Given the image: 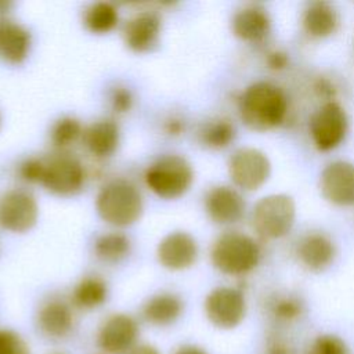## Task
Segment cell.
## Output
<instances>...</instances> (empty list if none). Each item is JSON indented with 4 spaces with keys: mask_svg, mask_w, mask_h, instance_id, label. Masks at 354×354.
Here are the masks:
<instances>
[{
    "mask_svg": "<svg viewBox=\"0 0 354 354\" xmlns=\"http://www.w3.org/2000/svg\"><path fill=\"white\" fill-rule=\"evenodd\" d=\"M194 178L189 163L178 155H166L149 166L147 185L160 198L174 199L187 192Z\"/></svg>",
    "mask_w": 354,
    "mask_h": 354,
    "instance_id": "obj_5",
    "label": "cell"
},
{
    "mask_svg": "<svg viewBox=\"0 0 354 354\" xmlns=\"http://www.w3.org/2000/svg\"><path fill=\"white\" fill-rule=\"evenodd\" d=\"M317 88H318L319 93H321L322 95H325V97L333 95V88H332V86H330V83H329L328 80H321V79H319Z\"/></svg>",
    "mask_w": 354,
    "mask_h": 354,
    "instance_id": "obj_37",
    "label": "cell"
},
{
    "mask_svg": "<svg viewBox=\"0 0 354 354\" xmlns=\"http://www.w3.org/2000/svg\"><path fill=\"white\" fill-rule=\"evenodd\" d=\"M347 127V115L335 101H328L319 106L310 120V133L319 151L336 148L344 140Z\"/></svg>",
    "mask_w": 354,
    "mask_h": 354,
    "instance_id": "obj_7",
    "label": "cell"
},
{
    "mask_svg": "<svg viewBox=\"0 0 354 354\" xmlns=\"http://www.w3.org/2000/svg\"><path fill=\"white\" fill-rule=\"evenodd\" d=\"M160 32V18L152 11H141L124 26V41L129 48L137 53L151 50Z\"/></svg>",
    "mask_w": 354,
    "mask_h": 354,
    "instance_id": "obj_15",
    "label": "cell"
},
{
    "mask_svg": "<svg viewBox=\"0 0 354 354\" xmlns=\"http://www.w3.org/2000/svg\"><path fill=\"white\" fill-rule=\"evenodd\" d=\"M100 354H105V353H100Z\"/></svg>",
    "mask_w": 354,
    "mask_h": 354,
    "instance_id": "obj_40",
    "label": "cell"
},
{
    "mask_svg": "<svg viewBox=\"0 0 354 354\" xmlns=\"http://www.w3.org/2000/svg\"><path fill=\"white\" fill-rule=\"evenodd\" d=\"M39 216L35 198L24 189H11L0 199V225L11 232L30 230Z\"/></svg>",
    "mask_w": 354,
    "mask_h": 354,
    "instance_id": "obj_10",
    "label": "cell"
},
{
    "mask_svg": "<svg viewBox=\"0 0 354 354\" xmlns=\"http://www.w3.org/2000/svg\"><path fill=\"white\" fill-rule=\"evenodd\" d=\"M19 174L29 183H41L44 174V162L39 159H29L21 165Z\"/></svg>",
    "mask_w": 354,
    "mask_h": 354,
    "instance_id": "obj_32",
    "label": "cell"
},
{
    "mask_svg": "<svg viewBox=\"0 0 354 354\" xmlns=\"http://www.w3.org/2000/svg\"><path fill=\"white\" fill-rule=\"evenodd\" d=\"M267 64L272 69H283L288 64V55L282 51H274V53L268 54Z\"/></svg>",
    "mask_w": 354,
    "mask_h": 354,
    "instance_id": "obj_34",
    "label": "cell"
},
{
    "mask_svg": "<svg viewBox=\"0 0 354 354\" xmlns=\"http://www.w3.org/2000/svg\"><path fill=\"white\" fill-rule=\"evenodd\" d=\"M95 206L101 218L108 224L127 227L140 218L142 199L133 184L124 180H115L98 192Z\"/></svg>",
    "mask_w": 354,
    "mask_h": 354,
    "instance_id": "obj_3",
    "label": "cell"
},
{
    "mask_svg": "<svg viewBox=\"0 0 354 354\" xmlns=\"http://www.w3.org/2000/svg\"><path fill=\"white\" fill-rule=\"evenodd\" d=\"M232 183L243 191L259 189L270 177L271 163L264 152L256 148H239L228 163Z\"/></svg>",
    "mask_w": 354,
    "mask_h": 354,
    "instance_id": "obj_6",
    "label": "cell"
},
{
    "mask_svg": "<svg viewBox=\"0 0 354 354\" xmlns=\"http://www.w3.org/2000/svg\"><path fill=\"white\" fill-rule=\"evenodd\" d=\"M272 315L282 322H289L296 319L300 313H301V304L297 299L290 297V296H285V297H279L272 303L271 307Z\"/></svg>",
    "mask_w": 354,
    "mask_h": 354,
    "instance_id": "obj_29",
    "label": "cell"
},
{
    "mask_svg": "<svg viewBox=\"0 0 354 354\" xmlns=\"http://www.w3.org/2000/svg\"><path fill=\"white\" fill-rule=\"evenodd\" d=\"M173 354H207V351L195 344H183L178 348H176Z\"/></svg>",
    "mask_w": 354,
    "mask_h": 354,
    "instance_id": "obj_35",
    "label": "cell"
},
{
    "mask_svg": "<svg viewBox=\"0 0 354 354\" xmlns=\"http://www.w3.org/2000/svg\"><path fill=\"white\" fill-rule=\"evenodd\" d=\"M307 354H348V348L340 337L322 335L313 342Z\"/></svg>",
    "mask_w": 354,
    "mask_h": 354,
    "instance_id": "obj_28",
    "label": "cell"
},
{
    "mask_svg": "<svg viewBox=\"0 0 354 354\" xmlns=\"http://www.w3.org/2000/svg\"><path fill=\"white\" fill-rule=\"evenodd\" d=\"M181 130V123L177 122V120H173L171 123H169V133L171 134H178Z\"/></svg>",
    "mask_w": 354,
    "mask_h": 354,
    "instance_id": "obj_38",
    "label": "cell"
},
{
    "mask_svg": "<svg viewBox=\"0 0 354 354\" xmlns=\"http://www.w3.org/2000/svg\"><path fill=\"white\" fill-rule=\"evenodd\" d=\"M127 354H160V353L152 344H137Z\"/></svg>",
    "mask_w": 354,
    "mask_h": 354,
    "instance_id": "obj_36",
    "label": "cell"
},
{
    "mask_svg": "<svg viewBox=\"0 0 354 354\" xmlns=\"http://www.w3.org/2000/svg\"><path fill=\"white\" fill-rule=\"evenodd\" d=\"M84 142L93 155L109 156L118 147L119 129L112 120L95 122L84 131Z\"/></svg>",
    "mask_w": 354,
    "mask_h": 354,
    "instance_id": "obj_22",
    "label": "cell"
},
{
    "mask_svg": "<svg viewBox=\"0 0 354 354\" xmlns=\"http://www.w3.org/2000/svg\"><path fill=\"white\" fill-rule=\"evenodd\" d=\"M288 112L283 91L268 82L250 84L239 98V115L252 130L266 131L281 124Z\"/></svg>",
    "mask_w": 354,
    "mask_h": 354,
    "instance_id": "obj_1",
    "label": "cell"
},
{
    "mask_svg": "<svg viewBox=\"0 0 354 354\" xmlns=\"http://www.w3.org/2000/svg\"><path fill=\"white\" fill-rule=\"evenodd\" d=\"M118 10L111 3L91 4L84 14V24L93 33L102 35L112 30L118 24Z\"/></svg>",
    "mask_w": 354,
    "mask_h": 354,
    "instance_id": "obj_25",
    "label": "cell"
},
{
    "mask_svg": "<svg viewBox=\"0 0 354 354\" xmlns=\"http://www.w3.org/2000/svg\"><path fill=\"white\" fill-rule=\"evenodd\" d=\"M201 141L210 148H224L235 137V129L230 120L218 119L203 126L199 133Z\"/></svg>",
    "mask_w": 354,
    "mask_h": 354,
    "instance_id": "obj_26",
    "label": "cell"
},
{
    "mask_svg": "<svg viewBox=\"0 0 354 354\" xmlns=\"http://www.w3.org/2000/svg\"><path fill=\"white\" fill-rule=\"evenodd\" d=\"M246 311L245 297L241 290L228 286L213 289L205 300V313L207 319L220 329H232L238 326Z\"/></svg>",
    "mask_w": 354,
    "mask_h": 354,
    "instance_id": "obj_8",
    "label": "cell"
},
{
    "mask_svg": "<svg viewBox=\"0 0 354 354\" xmlns=\"http://www.w3.org/2000/svg\"><path fill=\"white\" fill-rule=\"evenodd\" d=\"M106 283L97 277H88L76 285L72 293V300L79 308L93 310L100 307L106 300Z\"/></svg>",
    "mask_w": 354,
    "mask_h": 354,
    "instance_id": "obj_23",
    "label": "cell"
},
{
    "mask_svg": "<svg viewBox=\"0 0 354 354\" xmlns=\"http://www.w3.org/2000/svg\"><path fill=\"white\" fill-rule=\"evenodd\" d=\"M300 261L311 271H322L330 266L336 250L333 242L324 234L313 232L306 235L297 248Z\"/></svg>",
    "mask_w": 354,
    "mask_h": 354,
    "instance_id": "obj_17",
    "label": "cell"
},
{
    "mask_svg": "<svg viewBox=\"0 0 354 354\" xmlns=\"http://www.w3.org/2000/svg\"><path fill=\"white\" fill-rule=\"evenodd\" d=\"M337 25V11L326 1H314L304 11L303 26L313 37H328L336 30Z\"/></svg>",
    "mask_w": 354,
    "mask_h": 354,
    "instance_id": "obj_21",
    "label": "cell"
},
{
    "mask_svg": "<svg viewBox=\"0 0 354 354\" xmlns=\"http://www.w3.org/2000/svg\"><path fill=\"white\" fill-rule=\"evenodd\" d=\"M266 354H292V350L283 340L272 339L267 344Z\"/></svg>",
    "mask_w": 354,
    "mask_h": 354,
    "instance_id": "obj_33",
    "label": "cell"
},
{
    "mask_svg": "<svg viewBox=\"0 0 354 354\" xmlns=\"http://www.w3.org/2000/svg\"><path fill=\"white\" fill-rule=\"evenodd\" d=\"M30 48V35L19 24L0 19V58L10 64L22 62Z\"/></svg>",
    "mask_w": 354,
    "mask_h": 354,
    "instance_id": "obj_18",
    "label": "cell"
},
{
    "mask_svg": "<svg viewBox=\"0 0 354 354\" xmlns=\"http://www.w3.org/2000/svg\"><path fill=\"white\" fill-rule=\"evenodd\" d=\"M82 134L80 123L73 118H62L59 119L53 130H51V140L57 147H68L75 142Z\"/></svg>",
    "mask_w": 354,
    "mask_h": 354,
    "instance_id": "obj_27",
    "label": "cell"
},
{
    "mask_svg": "<svg viewBox=\"0 0 354 354\" xmlns=\"http://www.w3.org/2000/svg\"><path fill=\"white\" fill-rule=\"evenodd\" d=\"M138 337V325L130 315L113 314L98 329L97 346L105 354H127Z\"/></svg>",
    "mask_w": 354,
    "mask_h": 354,
    "instance_id": "obj_11",
    "label": "cell"
},
{
    "mask_svg": "<svg viewBox=\"0 0 354 354\" xmlns=\"http://www.w3.org/2000/svg\"><path fill=\"white\" fill-rule=\"evenodd\" d=\"M296 217V205L286 194H271L263 196L253 207L252 225L254 231L267 239L286 235Z\"/></svg>",
    "mask_w": 354,
    "mask_h": 354,
    "instance_id": "obj_4",
    "label": "cell"
},
{
    "mask_svg": "<svg viewBox=\"0 0 354 354\" xmlns=\"http://www.w3.org/2000/svg\"><path fill=\"white\" fill-rule=\"evenodd\" d=\"M37 326L43 335L51 339H62L68 336L73 326L71 307L62 300H48L37 313Z\"/></svg>",
    "mask_w": 354,
    "mask_h": 354,
    "instance_id": "obj_16",
    "label": "cell"
},
{
    "mask_svg": "<svg viewBox=\"0 0 354 354\" xmlns=\"http://www.w3.org/2000/svg\"><path fill=\"white\" fill-rule=\"evenodd\" d=\"M109 101H111V106L115 112H127L131 106V102H133V97H131V93L126 88V87H115L112 91H111V95H109Z\"/></svg>",
    "mask_w": 354,
    "mask_h": 354,
    "instance_id": "obj_31",
    "label": "cell"
},
{
    "mask_svg": "<svg viewBox=\"0 0 354 354\" xmlns=\"http://www.w3.org/2000/svg\"><path fill=\"white\" fill-rule=\"evenodd\" d=\"M84 183V169L72 155L61 153L44 163L41 184L57 195H72Z\"/></svg>",
    "mask_w": 354,
    "mask_h": 354,
    "instance_id": "obj_9",
    "label": "cell"
},
{
    "mask_svg": "<svg viewBox=\"0 0 354 354\" xmlns=\"http://www.w3.org/2000/svg\"><path fill=\"white\" fill-rule=\"evenodd\" d=\"M198 256L195 239L183 231L169 234L162 239L158 248L160 264L169 270H184L191 267Z\"/></svg>",
    "mask_w": 354,
    "mask_h": 354,
    "instance_id": "obj_13",
    "label": "cell"
},
{
    "mask_svg": "<svg viewBox=\"0 0 354 354\" xmlns=\"http://www.w3.org/2000/svg\"><path fill=\"white\" fill-rule=\"evenodd\" d=\"M183 313V301L171 293H159L152 296L142 308L147 322L155 326H167L174 324Z\"/></svg>",
    "mask_w": 354,
    "mask_h": 354,
    "instance_id": "obj_20",
    "label": "cell"
},
{
    "mask_svg": "<svg viewBox=\"0 0 354 354\" xmlns=\"http://www.w3.org/2000/svg\"><path fill=\"white\" fill-rule=\"evenodd\" d=\"M53 354H61V353H53Z\"/></svg>",
    "mask_w": 354,
    "mask_h": 354,
    "instance_id": "obj_39",
    "label": "cell"
},
{
    "mask_svg": "<svg viewBox=\"0 0 354 354\" xmlns=\"http://www.w3.org/2000/svg\"><path fill=\"white\" fill-rule=\"evenodd\" d=\"M209 217L217 224H232L242 218L245 213V201L241 194L225 185L212 188L205 201Z\"/></svg>",
    "mask_w": 354,
    "mask_h": 354,
    "instance_id": "obj_14",
    "label": "cell"
},
{
    "mask_svg": "<svg viewBox=\"0 0 354 354\" xmlns=\"http://www.w3.org/2000/svg\"><path fill=\"white\" fill-rule=\"evenodd\" d=\"M213 266L227 275H243L260 260V249L253 238L238 231L220 235L212 248Z\"/></svg>",
    "mask_w": 354,
    "mask_h": 354,
    "instance_id": "obj_2",
    "label": "cell"
},
{
    "mask_svg": "<svg viewBox=\"0 0 354 354\" xmlns=\"http://www.w3.org/2000/svg\"><path fill=\"white\" fill-rule=\"evenodd\" d=\"M322 196L333 205H354V165L346 160H335L324 167L319 176Z\"/></svg>",
    "mask_w": 354,
    "mask_h": 354,
    "instance_id": "obj_12",
    "label": "cell"
},
{
    "mask_svg": "<svg viewBox=\"0 0 354 354\" xmlns=\"http://www.w3.org/2000/svg\"><path fill=\"white\" fill-rule=\"evenodd\" d=\"M271 28L268 14L259 7H246L239 10L232 18V32L245 41L263 40Z\"/></svg>",
    "mask_w": 354,
    "mask_h": 354,
    "instance_id": "obj_19",
    "label": "cell"
},
{
    "mask_svg": "<svg viewBox=\"0 0 354 354\" xmlns=\"http://www.w3.org/2000/svg\"><path fill=\"white\" fill-rule=\"evenodd\" d=\"M0 354H30V351L18 333L10 329H0Z\"/></svg>",
    "mask_w": 354,
    "mask_h": 354,
    "instance_id": "obj_30",
    "label": "cell"
},
{
    "mask_svg": "<svg viewBox=\"0 0 354 354\" xmlns=\"http://www.w3.org/2000/svg\"><path fill=\"white\" fill-rule=\"evenodd\" d=\"M130 252V241L120 232H109L98 236L94 243L95 256L105 263H116Z\"/></svg>",
    "mask_w": 354,
    "mask_h": 354,
    "instance_id": "obj_24",
    "label": "cell"
}]
</instances>
